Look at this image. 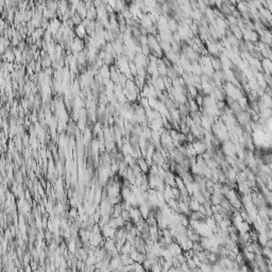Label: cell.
Returning a JSON list of instances; mask_svg holds the SVG:
<instances>
[{
    "instance_id": "1",
    "label": "cell",
    "mask_w": 272,
    "mask_h": 272,
    "mask_svg": "<svg viewBox=\"0 0 272 272\" xmlns=\"http://www.w3.org/2000/svg\"><path fill=\"white\" fill-rule=\"evenodd\" d=\"M76 32H77V35H78L79 37H82V36H84L85 33H86V29H85L84 26L79 25V26L77 27V29H76Z\"/></svg>"
},
{
    "instance_id": "2",
    "label": "cell",
    "mask_w": 272,
    "mask_h": 272,
    "mask_svg": "<svg viewBox=\"0 0 272 272\" xmlns=\"http://www.w3.org/2000/svg\"><path fill=\"white\" fill-rule=\"evenodd\" d=\"M237 8H238V10L240 11L242 14H244V13H247V11H248V5H247L245 2H239V3L237 4Z\"/></svg>"
},
{
    "instance_id": "3",
    "label": "cell",
    "mask_w": 272,
    "mask_h": 272,
    "mask_svg": "<svg viewBox=\"0 0 272 272\" xmlns=\"http://www.w3.org/2000/svg\"><path fill=\"white\" fill-rule=\"evenodd\" d=\"M116 1L117 0H108V4L111 5V8H115V5H116Z\"/></svg>"
}]
</instances>
